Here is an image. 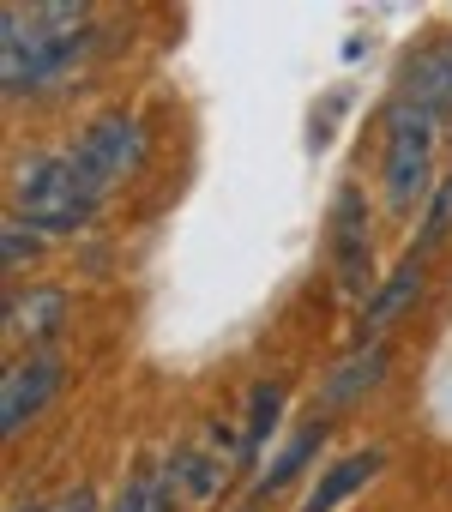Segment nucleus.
<instances>
[{
	"mask_svg": "<svg viewBox=\"0 0 452 512\" xmlns=\"http://www.w3.org/2000/svg\"><path fill=\"white\" fill-rule=\"evenodd\" d=\"M85 49H91V31H55L37 19V7L0 13V85H7V97H31L67 79Z\"/></svg>",
	"mask_w": 452,
	"mask_h": 512,
	"instance_id": "f257e3e1",
	"label": "nucleus"
},
{
	"mask_svg": "<svg viewBox=\"0 0 452 512\" xmlns=\"http://www.w3.org/2000/svg\"><path fill=\"white\" fill-rule=\"evenodd\" d=\"M103 193H91V181L73 169L67 151H43L13 163V217L31 223L37 235H73L97 217Z\"/></svg>",
	"mask_w": 452,
	"mask_h": 512,
	"instance_id": "f03ea898",
	"label": "nucleus"
},
{
	"mask_svg": "<svg viewBox=\"0 0 452 512\" xmlns=\"http://www.w3.org/2000/svg\"><path fill=\"white\" fill-rule=\"evenodd\" d=\"M434 121L440 115H428V109H416V103H392L386 109V145H380V193H386V205L404 217L410 205H428V193H434Z\"/></svg>",
	"mask_w": 452,
	"mask_h": 512,
	"instance_id": "7ed1b4c3",
	"label": "nucleus"
},
{
	"mask_svg": "<svg viewBox=\"0 0 452 512\" xmlns=\"http://www.w3.org/2000/svg\"><path fill=\"white\" fill-rule=\"evenodd\" d=\"M230 470H248V434L242 422H211L199 440H181L163 464V482L181 506H211L230 482Z\"/></svg>",
	"mask_w": 452,
	"mask_h": 512,
	"instance_id": "20e7f679",
	"label": "nucleus"
},
{
	"mask_svg": "<svg viewBox=\"0 0 452 512\" xmlns=\"http://www.w3.org/2000/svg\"><path fill=\"white\" fill-rule=\"evenodd\" d=\"M73 169L91 181V193H109V187H121L127 175H139V163H145V127H139V115H127V109H103V115H91L85 127H79V139H73Z\"/></svg>",
	"mask_w": 452,
	"mask_h": 512,
	"instance_id": "39448f33",
	"label": "nucleus"
},
{
	"mask_svg": "<svg viewBox=\"0 0 452 512\" xmlns=\"http://www.w3.org/2000/svg\"><path fill=\"white\" fill-rule=\"evenodd\" d=\"M326 241H332V272H338V290L344 296H374V253H368V199L362 187H338L332 199V217H326Z\"/></svg>",
	"mask_w": 452,
	"mask_h": 512,
	"instance_id": "423d86ee",
	"label": "nucleus"
},
{
	"mask_svg": "<svg viewBox=\"0 0 452 512\" xmlns=\"http://www.w3.org/2000/svg\"><path fill=\"white\" fill-rule=\"evenodd\" d=\"M61 380H67V362H61L55 350H31V356H19L7 374H0V434L19 440V434L49 410V398L61 392Z\"/></svg>",
	"mask_w": 452,
	"mask_h": 512,
	"instance_id": "0eeeda50",
	"label": "nucleus"
},
{
	"mask_svg": "<svg viewBox=\"0 0 452 512\" xmlns=\"http://www.w3.org/2000/svg\"><path fill=\"white\" fill-rule=\"evenodd\" d=\"M422 260H416V253H404V260L374 284V296L362 302V314H356V344H386V332L422 302Z\"/></svg>",
	"mask_w": 452,
	"mask_h": 512,
	"instance_id": "6e6552de",
	"label": "nucleus"
},
{
	"mask_svg": "<svg viewBox=\"0 0 452 512\" xmlns=\"http://www.w3.org/2000/svg\"><path fill=\"white\" fill-rule=\"evenodd\" d=\"M67 314H73V302H67V290H55V284L13 290V296H7V338L25 344V356H31V344H49V338L67 326Z\"/></svg>",
	"mask_w": 452,
	"mask_h": 512,
	"instance_id": "1a4fd4ad",
	"label": "nucleus"
},
{
	"mask_svg": "<svg viewBox=\"0 0 452 512\" xmlns=\"http://www.w3.org/2000/svg\"><path fill=\"white\" fill-rule=\"evenodd\" d=\"M398 97L416 103V109H428V115H446L452 109V37H440V43H428L422 55L404 61Z\"/></svg>",
	"mask_w": 452,
	"mask_h": 512,
	"instance_id": "9d476101",
	"label": "nucleus"
},
{
	"mask_svg": "<svg viewBox=\"0 0 452 512\" xmlns=\"http://www.w3.org/2000/svg\"><path fill=\"white\" fill-rule=\"evenodd\" d=\"M386 368H392V350L386 344H356L326 380H320V404H332V410H344V404H356V398H368L380 380H386Z\"/></svg>",
	"mask_w": 452,
	"mask_h": 512,
	"instance_id": "9b49d317",
	"label": "nucleus"
},
{
	"mask_svg": "<svg viewBox=\"0 0 452 512\" xmlns=\"http://www.w3.org/2000/svg\"><path fill=\"white\" fill-rule=\"evenodd\" d=\"M380 464H386V452H380V446H362V452H350V458L326 464V470H320V482L308 488V500H302L296 512H338L356 488H368V482L380 476Z\"/></svg>",
	"mask_w": 452,
	"mask_h": 512,
	"instance_id": "f8f14e48",
	"label": "nucleus"
},
{
	"mask_svg": "<svg viewBox=\"0 0 452 512\" xmlns=\"http://www.w3.org/2000/svg\"><path fill=\"white\" fill-rule=\"evenodd\" d=\"M326 434H332V422H308V428H296L278 452H272V464H266V476H254V494H278V488H290L314 458H320V446H326Z\"/></svg>",
	"mask_w": 452,
	"mask_h": 512,
	"instance_id": "ddd939ff",
	"label": "nucleus"
},
{
	"mask_svg": "<svg viewBox=\"0 0 452 512\" xmlns=\"http://www.w3.org/2000/svg\"><path fill=\"white\" fill-rule=\"evenodd\" d=\"M284 404H290V386H284V380H254V386H248V416H242V434H248V470L260 464L266 440L278 434Z\"/></svg>",
	"mask_w": 452,
	"mask_h": 512,
	"instance_id": "4468645a",
	"label": "nucleus"
},
{
	"mask_svg": "<svg viewBox=\"0 0 452 512\" xmlns=\"http://www.w3.org/2000/svg\"><path fill=\"white\" fill-rule=\"evenodd\" d=\"M452 235V175H440L434 181V193H428V205H422V223H416V260H428V253L440 247Z\"/></svg>",
	"mask_w": 452,
	"mask_h": 512,
	"instance_id": "2eb2a0df",
	"label": "nucleus"
},
{
	"mask_svg": "<svg viewBox=\"0 0 452 512\" xmlns=\"http://www.w3.org/2000/svg\"><path fill=\"white\" fill-rule=\"evenodd\" d=\"M175 506H181V500L169 494L163 470H133L127 488H121V500H115L109 512H175Z\"/></svg>",
	"mask_w": 452,
	"mask_h": 512,
	"instance_id": "dca6fc26",
	"label": "nucleus"
},
{
	"mask_svg": "<svg viewBox=\"0 0 452 512\" xmlns=\"http://www.w3.org/2000/svg\"><path fill=\"white\" fill-rule=\"evenodd\" d=\"M43 241H49V235H37L31 223L7 217V229H0V260H7V272H25V266H37V260H43Z\"/></svg>",
	"mask_w": 452,
	"mask_h": 512,
	"instance_id": "f3484780",
	"label": "nucleus"
},
{
	"mask_svg": "<svg viewBox=\"0 0 452 512\" xmlns=\"http://www.w3.org/2000/svg\"><path fill=\"white\" fill-rule=\"evenodd\" d=\"M49 512H97V488L79 482V488H67L61 500H49Z\"/></svg>",
	"mask_w": 452,
	"mask_h": 512,
	"instance_id": "a211bd4d",
	"label": "nucleus"
},
{
	"mask_svg": "<svg viewBox=\"0 0 452 512\" xmlns=\"http://www.w3.org/2000/svg\"><path fill=\"white\" fill-rule=\"evenodd\" d=\"M13 512H49V506H13Z\"/></svg>",
	"mask_w": 452,
	"mask_h": 512,
	"instance_id": "6ab92c4d",
	"label": "nucleus"
},
{
	"mask_svg": "<svg viewBox=\"0 0 452 512\" xmlns=\"http://www.w3.org/2000/svg\"><path fill=\"white\" fill-rule=\"evenodd\" d=\"M242 512H254V506H242Z\"/></svg>",
	"mask_w": 452,
	"mask_h": 512,
	"instance_id": "aec40b11",
	"label": "nucleus"
}]
</instances>
